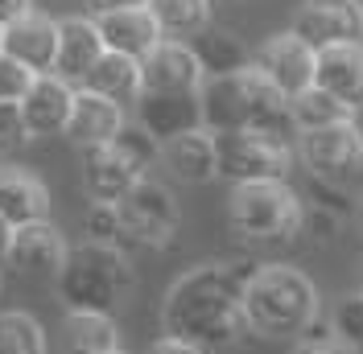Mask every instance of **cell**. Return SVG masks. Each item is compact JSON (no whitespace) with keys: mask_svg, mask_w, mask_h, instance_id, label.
Listing matches in <instances>:
<instances>
[{"mask_svg":"<svg viewBox=\"0 0 363 354\" xmlns=\"http://www.w3.org/2000/svg\"><path fill=\"white\" fill-rule=\"evenodd\" d=\"M136 4H149V0H91L95 13H112V8H136Z\"/></svg>","mask_w":363,"mask_h":354,"instance_id":"obj_38","label":"cell"},{"mask_svg":"<svg viewBox=\"0 0 363 354\" xmlns=\"http://www.w3.org/2000/svg\"><path fill=\"white\" fill-rule=\"evenodd\" d=\"M108 354H124V350H120V346H116V350H108Z\"/></svg>","mask_w":363,"mask_h":354,"instance_id":"obj_40","label":"cell"},{"mask_svg":"<svg viewBox=\"0 0 363 354\" xmlns=\"http://www.w3.org/2000/svg\"><path fill=\"white\" fill-rule=\"evenodd\" d=\"M318 321V285L294 264H260L244 276V326L260 338H301Z\"/></svg>","mask_w":363,"mask_h":354,"instance_id":"obj_3","label":"cell"},{"mask_svg":"<svg viewBox=\"0 0 363 354\" xmlns=\"http://www.w3.org/2000/svg\"><path fill=\"white\" fill-rule=\"evenodd\" d=\"M0 50L13 54L17 62H25L33 74H50L54 70V58H58V21L29 8L25 17H17L13 25H4Z\"/></svg>","mask_w":363,"mask_h":354,"instance_id":"obj_17","label":"cell"},{"mask_svg":"<svg viewBox=\"0 0 363 354\" xmlns=\"http://www.w3.org/2000/svg\"><path fill=\"white\" fill-rule=\"evenodd\" d=\"M342 227H347V215L330 210V206H318V202H306V215H301V235L314 239V244H330L339 239Z\"/></svg>","mask_w":363,"mask_h":354,"instance_id":"obj_31","label":"cell"},{"mask_svg":"<svg viewBox=\"0 0 363 354\" xmlns=\"http://www.w3.org/2000/svg\"><path fill=\"white\" fill-rule=\"evenodd\" d=\"M70 108H74V83L58 79L54 70L50 74H38L33 87L25 91L21 99V115L29 136H58L67 132Z\"/></svg>","mask_w":363,"mask_h":354,"instance_id":"obj_18","label":"cell"},{"mask_svg":"<svg viewBox=\"0 0 363 354\" xmlns=\"http://www.w3.org/2000/svg\"><path fill=\"white\" fill-rule=\"evenodd\" d=\"M301 215H306V198L289 185V177L231 185L227 219L231 231L248 244H294L301 235Z\"/></svg>","mask_w":363,"mask_h":354,"instance_id":"obj_5","label":"cell"},{"mask_svg":"<svg viewBox=\"0 0 363 354\" xmlns=\"http://www.w3.org/2000/svg\"><path fill=\"white\" fill-rule=\"evenodd\" d=\"M67 251L70 247L58 235V227L50 219H38V222H25V227H13L4 264L17 276H29V280H54L67 264Z\"/></svg>","mask_w":363,"mask_h":354,"instance_id":"obj_9","label":"cell"},{"mask_svg":"<svg viewBox=\"0 0 363 354\" xmlns=\"http://www.w3.org/2000/svg\"><path fill=\"white\" fill-rule=\"evenodd\" d=\"M29 8H33V0H0V25H13Z\"/></svg>","mask_w":363,"mask_h":354,"instance_id":"obj_37","label":"cell"},{"mask_svg":"<svg viewBox=\"0 0 363 354\" xmlns=\"http://www.w3.org/2000/svg\"><path fill=\"white\" fill-rule=\"evenodd\" d=\"M0 215L13 227L50 219V190L25 169H0Z\"/></svg>","mask_w":363,"mask_h":354,"instance_id":"obj_23","label":"cell"},{"mask_svg":"<svg viewBox=\"0 0 363 354\" xmlns=\"http://www.w3.org/2000/svg\"><path fill=\"white\" fill-rule=\"evenodd\" d=\"M289 111H294L297 132H306V128H322V124H335V120L355 115L342 99H335L330 91H322L318 83H310L306 91H297L294 99H289Z\"/></svg>","mask_w":363,"mask_h":354,"instance_id":"obj_27","label":"cell"},{"mask_svg":"<svg viewBox=\"0 0 363 354\" xmlns=\"http://www.w3.org/2000/svg\"><path fill=\"white\" fill-rule=\"evenodd\" d=\"M190 45H194V54L203 62L206 79L211 74H231V70H240L252 62L248 54H244V45H240V38H231L227 29H211L206 25L199 38H190Z\"/></svg>","mask_w":363,"mask_h":354,"instance_id":"obj_26","label":"cell"},{"mask_svg":"<svg viewBox=\"0 0 363 354\" xmlns=\"http://www.w3.org/2000/svg\"><path fill=\"white\" fill-rule=\"evenodd\" d=\"M87 239L124 247V222H120V206H116V202H91V210H87ZM124 251H128V247H124Z\"/></svg>","mask_w":363,"mask_h":354,"instance_id":"obj_30","label":"cell"},{"mask_svg":"<svg viewBox=\"0 0 363 354\" xmlns=\"http://www.w3.org/2000/svg\"><path fill=\"white\" fill-rule=\"evenodd\" d=\"M314 83L342 99L347 108L359 115L363 111V42H330L318 45Z\"/></svg>","mask_w":363,"mask_h":354,"instance_id":"obj_14","label":"cell"},{"mask_svg":"<svg viewBox=\"0 0 363 354\" xmlns=\"http://www.w3.org/2000/svg\"><path fill=\"white\" fill-rule=\"evenodd\" d=\"M33 136L25 128V115H21V103H0V156H13L21 153Z\"/></svg>","mask_w":363,"mask_h":354,"instance_id":"obj_34","label":"cell"},{"mask_svg":"<svg viewBox=\"0 0 363 354\" xmlns=\"http://www.w3.org/2000/svg\"><path fill=\"white\" fill-rule=\"evenodd\" d=\"M45 330L21 309H0V354H45Z\"/></svg>","mask_w":363,"mask_h":354,"instance_id":"obj_28","label":"cell"},{"mask_svg":"<svg viewBox=\"0 0 363 354\" xmlns=\"http://www.w3.org/2000/svg\"><path fill=\"white\" fill-rule=\"evenodd\" d=\"M136 124H145L161 144L178 132H190L203 124V95L199 91H140Z\"/></svg>","mask_w":363,"mask_h":354,"instance_id":"obj_13","label":"cell"},{"mask_svg":"<svg viewBox=\"0 0 363 354\" xmlns=\"http://www.w3.org/2000/svg\"><path fill=\"white\" fill-rule=\"evenodd\" d=\"M219 144V177L231 185L240 181H269V177H289L297 165V144L281 140L260 128H231V132H215Z\"/></svg>","mask_w":363,"mask_h":354,"instance_id":"obj_6","label":"cell"},{"mask_svg":"<svg viewBox=\"0 0 363 354\" xmlns=\"http://www.w3.org/2000/svg\"><path fill=\"white\" fill-rule=\"evenodd\" d=\"M330 330L339 333L347 346H355V350L363 354V288L339 301V309L330 317Z\"/></svg>","mask_w":363,"mask_h":354,"instance_id":"obj_32","label":"cell"},{"mask_svg":"<svg viewBox=\"0 0 363 354\" xmlns=\"http://www.w3.org/2000/svg\"><path fill=\"white\" fill-rule=\"evenodd\" d=\"M33 70L25 67V62H17L13 54H4L0 50V103H21L25 91L33 87Z\"/></svg>","mask_w":363,"mask_h":354,"instance_id":"obj_33","label":"cell"},{"mask_svg":"<svg viewBox=\"0 0 363 354\" xmlns=\"http://www.w3.org/2000/svg\"><path fill=\"white\" fill-rule=\"evenodd\" d=\"M0 38H4V25H0Z\"/></svg>","mask_w":363,"mask_h":354,"instance_id":"obj_41","label":"cell"},{"mask_svg":"<svg viewBox=\"0 0 363 354\" xmlns=\"http://www.w3.org/2000/svg\"><path fill=\"white\" fill-rule=\"evenodd\" d=\"M140 79L145 91H203L206 70L194 54V45L182 38H161L145 58H140Z\"/></svg>","mask_w":363,"mask_h":354,"instance_id":"obj_10","label":"cell"},{"mask_svg":"<svg viewBox=\"0 0 363 354\" xmlns=\"http://www.w3.org/2000/svg\"><path fill=\"white\" fill-rule=\"evenodd\" d=\"M294 33L314 45L363 42V0H306L294 17Z\"/></svg>","mask_w":363,"mask_h":354,"instance_id":"obj_12","label":"cell"},{"mask_svg":"<svg viewBox=\"0 0 363 354\" xmlns=\"http://www.w3.org/2000/svg\"><path fill=\"white\" fill-rule=\"evenodd\" d=\"M62 309H91V313H116L120 301L133 288V264L128 251L112 244H87L70 247L62 272L54 276Z\"/></svg>","mask_w":363,"mask_h":354,"instance_id":"obj_4","label":"cell"},{"mask_svg":"<svg viewBox=\"0 0 363 354\" xmlns=\"http://www.w3.org/2000/svg\"><path fill=\"white\" fill-rule=\"evenodd\" d=\"M203 124L211 132H231V128H260L281 140L297 144V124L289 111V95L272 83L264 70L248 67L231 74H211L203 83Z\"/></svg>","mask_w":363,"mask_h":354,"instance_id":"obj_2","label":"cell"},{"mask_svg":"<svg viewBox=\"0 0 363 354\" xmlns=\"http://www.w3.org/2000/svg\"><path fill=\"white\" fill-rule=\"evenodd\" d=\"M120 346L112 313L91 309H67V350L70 354H108Z\"/></svg>","mask_w":363,"mask_h":354,"instance_id":"obj_24","label":"cell"},{"mask_svg":"<svg viewBox=\"0 0 363 354\" xmlns=\"http://www.w3.org/2000/svg\"><path fill=\"white\" fill-rule=\"evenodd\" d=\"M149 13L157 17L165 38H199L211 25V0H149Z\"/></svg>","mask_w":363,"mask_h":354,"instance_id":"obj_25","label":"cell"},{"mask_svg":"<svg viewBox=\"0 0 363 354\" xmlns=\"http://www.w3.org/2000/svg\"><path fill=\"white\" fill-rule=\"evenodd\" d=\"M145 354H206V346H199V342H186V338H178V333H161V338Z\"/></svg>","mask_w":363,"mask_h":354,"instance_id":"obj_36","label":"cell"},{"mask_svg":"<svg viewBox=\"0 0 363 354\" xmlns=\"http://www.w3.org/2000/svg\"><path fill=\"white\" fill-rule=\"evenodd\" d=\"M256 67L269 74L277 87L285 91L289 99H294L297 91H306L310 83H314V62H318V50L301 33H277V38H269V42L256 50V58H252Z\"/></svg>","mask_w":363,"mask_h":354,"instance_id":"obj_11","label":"cell"},{"mask_svg":"<svg viewBox=\"0 0 363 354\" xmlns=\"http://www.w3.org/2000/svg\"><path fill=\"white\" fill-rule=\"evenodd\" d=\"M83 87L99 91L104 99H112L120 108H133L145 91V79H140V58H128V54H116V50H104V58L91 67V74L83 79Z\"/></svg>","mask_w":363,"mask_h":354,"instance_id":"obj_22","label":"cell"},{"mask_svg":"<svg viewBox=\"0 0 363 354\" xmlns=\"http://www.w3.org/2000/svg\"><path fill=\"white\" fill-rule=\"evenodd\" d=\"M244 276L231 264H199L182 272L165 292L161 330L178 333L186 342H199L206 350H219L240 342L244 326Z\"/></svg>","mask_w":363,"mask_h":354,"instance_id":"obj_1","label":"cell"},{"mask_svg":"<svg viewBox=\"0 0 363 354\" xmlns=\"http://www.w3.org/2000/svg\"><path fill=\"white\" fill-rule=\"evenodd\" d=\"M161 161H165V169L186 181V185H206V181H215L219 177V144H215V132L199 124V128H190V132H178L169 136L165 144H161Z\"/></svg>","mask_w":363,"mask_h":354,"instance_id":"obj_16","label":"cell"},{"mask_svg":"<svg viewBox=\"0 0 363 354\" xmlns=\"http://www.w3.org/2000/svg\"><path fill=\"white\" fill-rule=\"evenodd\" d=\"M294 354H359L355 346H347L339 333L330 330V326H310V330L301 333V342H297Z\"/></svg>","mask_w":363,"mask_h":354,"instance_id":"obj_35","label":"cell"},{"mask_svg":"<svg viewBox=\"0 0 363 354\" xmlns=\"http://www.w3.org/2000/svg\"><path fill=\"white\" fill-rule=\"evenodd\" d=\"M297 161L306 165L310 177L347 185V181L363 169V128H359V120L347 115V120H335V124L297 132Z\"/></svg>","mask_w":363,"mask_h":354,"instance_id":"obj_7","label":"cell"},{"mask_svg":"<svg viewBox=\"0 0 363 354\" xmlns=\"http://www.w3.org/2000/svg\"><path fill=\"white\" fill-rule=\"evenodd\" d=\"M124 124V108L104 99L99 91L91 87H74V108H70L67 120V136L79 144V149H91V144H108Z\"/></svg>","mask_w":363,"mask_h":354,"instance_id":"obj_21","label":"cell"},{"mask_svg":"<svg viewBox=\"0 0 363 354\" xmlns=\"http://www.w3.org/2000/svg\"><path fill=\"white\" fill-rule=\"evenodd\" d=\"M112 144L120 149V153L133 156V161L140 165V169H145V173H149V165H153V161L161 156V140L149 132L145 124H136V120H124V124H120V132L112 136Z\"/></svg>","mask_w":363,"mask_h":354,"instance_id":"obj_29","label":"cell"},{"mask_svg":"<svg viewBox=\"0 0 363 354\" xmlns=\"http://www.w3.org/2000/svg\"><path fill=\"white\" fill-rule=\"evenodd\" d=\"M116 206L124 222V247H165L178 231V202L169 185L153 177H140Z\"/></svg>","mask_w":363,"mask_h":354,"instance_id":"obj_8","label":"cell"},{"mask_svg":"<svg viewBox=\"0 0 363 354\" xmlns=\"http://www.w3.org/2000/svg\"><path fill=\"white\" fill-rule=\"evenodd\" d=\"M140 177L145 169L128 153H120L112 140L83 149V185H87L91 202H120Z\"/></svg>","mask_w":363,"mask_h":354,"instance_id":"obj_15","label":"cell"},{"mask_svg":"<svg viewBox=\"0 0 363 354\" xmlns=\"http://www.w3.org/2000/svg\"><path fill=\"white\" fill-rule=\"evenodd\" d=\"M104 33L95 17H67L58 21V58H54V74L67 79L74 87H83V79L91 74V67L104 58Z\"/></svg>","mask_w":363,"mask_h":354,"instance_id":"obj_19","label":"cell"},{"mask_svg":"<svg viewBox=\"0 0 363 354\" xmlns=\"http://www.w3.org/2000/svg\"><path fill=\"white\" fill-rule=\"evenodd\" d=\"M9 239H13V222L0 215V264H4V251H9Z\"/></svg>","mask_w":363,"mask_h":354,"instance_id":"obj_39","label":"cell"},{"mask_svg":"<svg viewBox=\"0 0 363 354\" xmlns=\"http://www.w3.org/2000/svg\"><path fill=\"white\" fill-rule=\"evenodd\" d=\"M359 210H363V198H359Z\"/></svg>","mask_w":363,"mask_h":354,"instance_id":"obj_42","label":"cell"},{"mask_svg":"<svg viewBox=\"0 0 363 354\" xmlns=\"http://www.w3.org/2000/svg\"><path fill=\"white\" fill-rule=\"evenodd\" d=\"M95 25H99V33H104V45L116 50V54H128V58H145V54L165 38L157 17L149 13V4L95 13Z\"/></svg>","mask_w":363,"mask_h":354,"instance_id":"obj_20","label":"cell"}]
</instances>
